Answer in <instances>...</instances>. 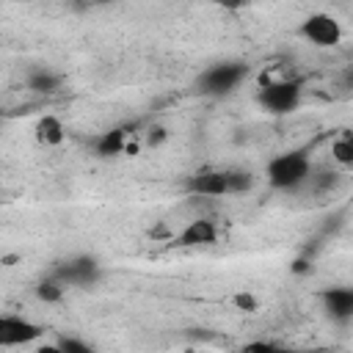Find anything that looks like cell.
<instances>
[{"mask_svg": "<svg viewBox=\"0 0 353 353\" xmlns=\"http://www.w3.org/2000/svg\"><path fill=\"white\" fill-rule=\"evenodd\" d=\"M312 174V160L306 149H292L284 154H276L273 160H268L265 165V179L273 190H298L306 185Z\"/></svg>", "mask_w": 353, "mask_h": 353, "instance_id": "1", "label": "cell"}, {"mask_svg": "<svg viewBox=\"0 0 353 353\" xmlns=\"http://www.w3.org/2000/svg\"><path fill=\"white\" fill-rule=\"evenodd\" d=\"M303 85H306L303 77H287V74H281V77H268V80H262L256 99H259V105H262L268 113H273V116H287V113H292V110L303 102V91H306Z\"/></svg>", "mask_w": 353, "mask_h": 353, "instance_id": "2", "label": "cell"}, {"mask_svg": "<svg viewBox=\"0 0 353 353\" xmlns=\"http://www.w3.org/2000/svg\"><path fill=\"white\" fill-rule=\"evenodd\" d=\"M245 77H248V63L245 61H237V58L218 61L196 77V91L204 94V97H229Z\"/></svg>", "mask_w": 353, "mask_h": 353, "instance_id": "3", "label": "cell"}, {"mask_svg": "<svg viewBox=\"0 0 353 353\" xmlns=\"http://www.w3.org/2000/svg\"><path fill=\"white\" fill-rule=\"evenodd\" d=\"M44 276L55 279L63 290H69V287H94L102 279V265L91 254H77V256L52 262Z\"/></svg>", "mask_w": 353, "mask_h": 353, "instance_id": "4", "label": "cell"}, {"mask_svg": "<svg viewBox=\"0 0 353 353\" xmlns=\"http://www.w3.org/2000/svg\"><path fill=\"white\" fill-rule=\"evenodd\" d=\"M44 328L22 314L0 312V347H25L33 342H41Z\"/></svg>", "mask_w": 353, "mask_h": 353, "instance_id": "5", "label": "cell"}, {"mask_svg": "<svg viewBox=\"0 0 353 353\" xmlns=\"http://www.w3.org/2000/svg\"><path fill=\"white\" fill-rule=\"evenodd\" d=\"M298 36L314 47H336L342 41V25L336 22V17L325 11H314L298 25Z\"/></svg>", "mask_w": 353, "mask_h": 353, "instance_id": "6", "label": "cell"}, {"mask_svg": "<svg viewBox=\"0 0 353 353\" xmlns=\"http://www.w3.org/2000/svg\"><path fill=\"white\" fill-rule=\"evenodd\" d=\"M218 240V226L210 215H193L174 237L171 243L179 248H201V245H212Z\"/></svg>", "mask_w": 353, "mask_h": 353, "instance_id": "7", "label": "cell"}, {"mask_svg": "<svg viewBox=\"0 0 353 353\" xmlns=\"http://www.w3.org/2000/svg\"><path fill=\"white\" fill-rule=\"evenodd\" d=\"M185 193L199 196V199H223L226 196V176L223 168H201L185 179Z\"/></svg>", "mask_w": 353, "mask_h": 353, "instance_id": "8", "label": "cell"}, {"mask_svg": "<svg viewBox=\"0 0 353 353\" xmlns=\"http://www.w3.org/2000/svg\"><path fill=\"white\" fill-rule=\"evenodd\" d=\"M320 301H323L325 314L334 323L347 325L353 320V290L350 287H325L320 292Z\"/></svg>", "mask_w": 353, "mask_h": 353, "instance_id": "9", "label": "cell"}, {"mask_svg": "<svg viewBox=\"0 0 353 353\" xmlns=\"http://www.w3.org/2000/svg\"><path fill=\"white\" fill-rule=\"evenodd\" d=\"M127 146H130V132H127V127L105 130V132H99V135L91 141L94 154H97V157H102V160L124 154V152H127Z\"/></svg>", "mask_w": 353, "mask_h": 353, "instance_id": "10", "label": "cell"}, {"mask_svg": "<svg viewBox=\"0 0 353 353\" xmlns=\"http://www.w3.org/2000/svg\"><path fill=\"white\" fill-rule=\"evenodd\" d=\"M33 132H36V141H39L41 146H50V149H55V146H61V143L66 141V127H63V121H61L55 113L39 116Z\"/></svg>", "mask_w": 353, "mask_h": 353, "instance_id": "11", "label": "cell"}, {"mask_svg": "<svg viewBox=\"0 0 353 353\" xmlns=\"http://www.w3.org/2000/svg\"><path fill=\"white\" fill-rule=\"evenodd\" d=\"M25 85H28V91H33V94H44V97H50V94H58V91H61L63 77H61L58 72H52L50 66H36V69L28 72Z\"/></svg>", "mask_w": 353, "mask_h": 353, "instance_id": "12", "label": "cell"}, {"mask_svg": "<svg viewBox=\"0 0 353 353\" xmlns=\"http://www.w3.org/2000/svg\"><path fill=\"white\" fill-rule=\"evenodd\" d=\"M226 176V196H245L256 188V176L248 168H223Z\"/></svg>", "mask_w": 353, "mask_h": 353, "instance_id": "13", "label": "cell"}, {"mask_svg": "<svg viewBox=\"0 0 353 353\" xmlns=\"http://www.w3.org/2000/svg\"><path fill=\"white\" fill-rule=\"evenodd\" d=\"M331 160L336 165H342V168L353 165V138H350V132H339L331 141Z\"/></svg>", "mask_w": 353, "mask_h": 353, "instance_id": "14", "label": "cell"}, {"mask_svg": "<svg viewBox=\"0 0 353 353\" xmlns=\"http://www.w3.org/2000/svg\"><path fill=\"white\" fill-rule=\"evenodd\" d=\"M33 292H36V298L41 301V303H61L63 301V287L55 281V279H50V276H44L41 281H36V287H33Z\"/></svg>", "mask_w": 353, "mask_h": 353, "instance_id": "15", "label": "cell"}, {"mask_svg": "<svg viewBox=\"0 0 353 353\" xmlns=\"http://www.w3.org/2000/svg\"><path fill=\"white\" fill-rule=\"evenodd\" d=\"M55 342H58V347L63 353H97V347L91 342H85V339H80L74 334H61Z\"/></svg>", "mask_w": 353, "mask_h": 353, "instance_id": "16", "label": "cell"}, {"mask_svg": "<svg viewBox=\"0 0 353 353\" xmlns=\"http://www.w3.org/2000/svg\"><path fill=\"white\" fill-rule=\"evenodd\" d=\"M143 141H146V146H149V149H157V146H163V143L168 141V130H165L163 124H152V127L146 130Z\"/></svg>", "mask_w": 353, "mask_h": 353, "instance_id": "17", "label": "cell"}, {"mask_svg": "<svg viewBox=\"0 0 353 353\" xmlns=\"http://www.w3.org/2000/svg\"><path fill=\"white\" fill-rule=\"evenodd\" d=\"M276 342H265V339H254V342H245L240 347V353H276Z\"/></svg>", "mask_w": 353, "mask_h": 353, "instance_id": "18", "label": "cell"}, {"mask_svg": "<svg viewBox=\"0 0 353 353\" xmlns=\"http://www.w3.org/2000/svg\"><path fill=\"white\" fill-rule=\"evenodd\" d=\"M232 303H234L240 312H256V306H259L251 292H237V295L232 298Z\"/></svg>", "mask_w": 353, "mask_h": 353, "instance_id": "19", "label": "cell"}, {"mask_svg": "<svg viewBox=\"0 0 353 353\" xmlns=\"http://www.w3.org/2000/svg\"><path fill=\"white\" fill-rule=\"evenodd\" d=\"M290 270H292L295 276H306V273H312V256H309V254L298 256V259L290 265Z\"/></svg>", "mask_w": 353, "mask_h": 353, "instance_id": "20", "label": "cell"}, {"mask_svg": "<svg viewBox=\"0 0 353 353\" xmlns=\"http://www.w3.org/2000/svg\"><path fill=\"white\" fill-rule=\"evenodd\" d=\"M36 353H63V350L58 347V342H39L36 345Z\"/></svg>", "mask_w": 353, "mask_h": 353, "instance_id": "21", "label": "cell"}, {"mask_svg": "<svg viewBox=\"0 0 353 353\" xmlns=\"http://www.w3.org/2000/svg\"><path fill=\"white\" fill-rule=\"evenodd\" d=\"M276 353H301V350H295V347H287V345H279V347H276Z\"/></svg>", "mask_w": 353, "mask_h": 353, "instance_id": "22", "label": "cell"}, {"mask_svg": "<svg viewBox=\"0 0 353 353\" xmlns=\"http://www.w3.org/2000/svg\"><path fill=\"white\" fill-rule=\"evenodd\" d=\"M185 353H199V350H185Z\"/></svg>", "mask_w": 353, "mask_h": 353, "instance_id": "23", "label": "cell"}, {"mask_svg": "<svg viewBox=\"0 0 353 353\" xmlns=\"http://www.w3.org/2000/svg\"><path fill=\"white\" fill-rule=\"evenodd\" d=\"M0 119H3V110H0Z\"/></svg>", "mask_w": 353, "mask_h": 353, "instance_id": "24", "label": "cell"}]
</instances>
